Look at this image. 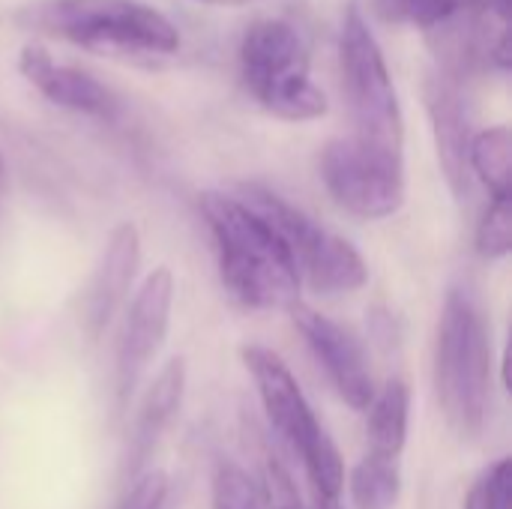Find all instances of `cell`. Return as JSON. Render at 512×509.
<instances>
[{
	"label": "cell",
	"mask_w": 512,
	"mask_h": 509,
	"mask_svg": "<svg viewBox=\"0 0 512 509\" xmlns=\"http://www.w3.org/2000/svg\"><path fill=\"white\" fill-rule=\"evenodd\" d=\"M315 504H312V509H345L342 507V501H321V498H312Z\"/></svg>",
	"instance_id": "4316f807"
},
{
	"label": "cell",
	"mask_w": 512,
	"mask_h": 509,
	"mask_svg": "<svg viewBox=\"0 0 512 509\" xmlns=\"http://www.w3.org/2000/svg\"><path fill=\"white\" fill-rule=\"evenodd\" d=\"M243 360H246V369L252 372V381L258 387L270 426L300 459L330 438L324 426L318 423L312 405L306 402L294 372L285 366L279 354H273L264 345H246Z\"/></svg>",
	"instance_id": "9c48e42d"
},
{
	"label": "cell",
	"mask_w": 512,
	"mask_h": 509,
	"mask_svg": "<svg viewBox=\"0 0 512 509\" xmlns=\"http://www.w3.org/2000/svg\"><path fill=\"white\" fill-rule=\"evenodd\" d=\"M321 177L333 201L357 219H387L405 204V162L354 135L333 138L321 153Z\"/></svg>",
	"instance_id": "52a82bcc"
},
{
	"label": "cell",
	"mask_w": 512,
	"mask_h": 509,
	"mask_svg": "<svg viewBox=\"0 0 512 509\" xmlns=\"http://www.w3.org/2000/svg\"><path fill=\"white\" fill-rule=\"evenodd\" d=\"M18 21L102 57H162L180 48V30L141 0H36Z\"/></svg>",
	"instance_id": "7a4b0ae2"
},
{
	"label": "cell",
	"mask_w": 512,
	"mask_h": 509,
	"mask_svg": "<svg viewBox=\"0 0 512 509\" xmlns=\"http://www.w3.org/2000/svg\"><path fill=\"white\" fill-rule=\"evenodd\" d=\"M3 198H6V159L0 156V210H3Z\"/></svg>",
	"instance_id": "484cf974"
},
{
	"label": "cell",
	"mask_w": 512,
	"mask_h": 509,
	"mask_svg": "<svg viewBox=\"0 0 512 509\" xmlns=\"http://www.w3.org/2000/svg\"><path fill=\"white\" fill-rule=\"evenodd\" d=\"M486 6L507 24L510 21V15H512V0H486Z\"/></svg>",
	"instance_id": "d4e9b609"
},
{
	"label": "cell",
	"mask_w": 512,
	"mask_h": 509,
	"mask_svg": "<svg viewBox=\"0 0 512 509\" xmlns=\"http://www.w3.org/2000/svg\"><path fill=\"white\" fill-rule=\"evenodd\" d=\"M204 3H216V6H249V3H258V0H204Z\"/></svg>",
	"instance_id": "83f0119b"
},
{
	"label": "cell",
	"mask_w": 512,
	"mask_h": 509,
	"mask_svg": "<svg viewBox=\"0 0 512 509\" xmlns=\"http://www.w3.org/2000/svg\"><path fill=\"white\" fill-rule=\"evenodd\" d=\"M288 312H291L297 330L303 333L306 345L324 366L336 393L354 411H366L375 396V381H372V369H369L360 339L348 327L336 324L333 318H327L303 303H294Z\"/></svg>",
	"instance_id": "30bf717a"
},
{
	"label": "cell",
	"mask_w": 512,
	"mask_h": 509,
	"mask_svg": "<svg viewBox=\"0 0 512 509\" xmlns=\"http://www.w3.org/2000/svg\"><path fill=\"white\" fill-rule=\"evenodd\" d=\"M426 108L435 132L438 162L444 168V177L450 189L462 198L471 189V168H468V150H471V117L462 99V90L450 72H432L426 78Z\"/></svg>",
	"instance_id": "4fadbf2b"
},
{
	"label": "cell",
	"mask_w": 512,
	"mask_h": 509,
	"mask_svg": "<svg viewBox=\"0 0 512 509\" xmlns=\"http://www.w3.org/2000/svg\"><path fill=\"white\" fill-rule=\"evenodd\" d=\"M171 306H174V273L168 267H156L144 285L138 288L120 342H117V408L126 411L141 375L165 345L171 327Z\"/></svg>",
	"instance_id": "ba28073f"
},
{
	"label": "cell",
	"mask_w": 512,
	"mask_h": 509,
	"mask_svg": "<svg viewBox=\"0 0 512 509\" xmlns=\"http://www.w3.org/2000/svg\"><path fill=\"white\" fill-rule=\"evenodd\" d=\"M234 198L282 240L300 273V282L306 279L321 294H351L369 282V267L363 255L345 237L330 234L273 189L243 183Z\"/></svg>",
	"instance_id": "5b68a950"
},
{
	"label": "cell",
	"mask_w": 512,
	"mask_h": 509,
	"mask_svg": "<svg viewBox=\"0 0 512 509\" xmlns=\"http://www.w3.org/2000/svg\"><path fill=\"white\" fill-rule=\"evenodd\" d=\"M492 387V339L474 297L453 288L444 300L435 342V390L450 429L471 441L486 426Z\"/></svg>",
	"instance_id": "3957f363"
},
{
	"label": "cell",
	"mask_w": 512,
	"mask_h": 509,
	"mask_svg": "<svg viewBox=\"0 0 512 509\" xmlns=\"http://www.w3.org/2000/svg\"><path fill=\"white\" fill-rule=\"evenodd\" d=\"M183 396H186V360L174 357L162 366V372L156 375V381L150 384V390L141 399V408H138V417L132 426V438H129V450H126V462H123L126 477L141 474V468L153 456L159 438L165 435L171 420L180 414Z\"/></svg>",
	"instance_id": "5bb4252c"
},
{
	"label": "cell",
	"mask_w": 512,
	"mask_h": 509,
	"mask_svg": "<svg viewBox=\"0 0 512 509\" xmlns=\"http://www.w3.org/2000/svg\"><path fill=\"white\" fill-rule=\"evenodd\" d=\"M489 57L498 63V69H510L512 57H510V30H507V27L501 30V36H498L495 48L489 51Z\"/></svg>",
	"instance_id": "cb8c5ba5"
},
{
	"label": "cell",
	"mask_w": 512,
	"mask_h": 509,
	"mask_svg": "<svg viewBox=\"0 0 512 509\" xmlns=\"http://www.w3.org/2000/svg\"><path fill=\"white\" fill-rule=\"evenodd\" d=\"M210 504L213 509H267L261 480L231 459H219L213 468Z\"/></svg>",
	"instance_id": "ac0fdd59"
},
{
	"label": "cell",
	"mask_w": 512,
	"mask_h": 509,
	"mask_svg": "<svg viewBox=\"0 0 512 509\" xmlns=\"http://www.w3.org/2000/svg\"><path fill=\"white\" fill-rule=\"evenodd\" d=\"M165 509H168V507H165Z\"/></svg>",
	"instance_id": "f1b7e54d"
},
{
	"label": "cell",
	"mask_w": 512,
	"mask_h": 509,
	"mask_svg": "<svg viewBox=\"0 0 512 509\" xmlns=\"http://www.w3.org/2000/svg\"><path fill=\"white\" fill-rule=\"evenodd\" d=\"M471 0H381V12L396 21H411L423 30L453 21Z\"/></svg>",
	"instance_id": "ffe728a7"
},
{
	"label": "cell",
	"mask_w": 512,
	"mask_h": 509,
	"mask_svg": "<svg viewBox=\"0 0 512 509\" xmlns=\"http://www.w3.org/2000/svg\"><path fill=\"white\" fill-rule=\"evenodd\" d=\"M339 63H342V84H345L351 120H354V138L381 153L402 156L405 123H402L399 96L384 51L372 36L357 3H351L342 18Z\"/></svg>",
	"instance_id": "8992f818"
},
{
	"label": "cell",
	"mask_w": 512,
	"mask_h": 509,
	"mask_svg": "<svg viewBox=\"0 0 512 509\" xmlns=\"http://www.w3.org/2000/svg\"><path fill=\"white\" fill-rule=\"evenodd\" d=\"M261 489H264V504H267V509H306L303 507L300 492H297L294 477L288 474V468L276 456H267L264 459Z\"/></svg>",
	"instance_id": "7402d4cb"
},
{
	"label": "cell",
	"mask_w": 512,
	"mask_h": 509,
	"mask_svg": "<svg viewBox=\"0 0 512 509\" xmlns=\"http://www.w3.org/2000/svg\"><path fill=\"white\" fill-rule=\"evenodd\" d=\"M477 252L486 261H501L512 252V195L510 198H492L489 210L483 213L477 225Z\"/></svg>",
	"instance_id": "d6986e66"
},
{
	"label": "cell",
	"mask_w": 512,
	"mask_h": 509,
	"mask_svg": "<svg viewBox=\"0 0 512 509\" xmlns=\"http://www.w3.org/2000/svg\"><path fill=\"white\" fill-rule=\"evenodd\" d=\"M465 509H512V462L501 459L492 465L468 492Z\"/></svg>",
	"instance_id": "44dd1931"
},
{
	"label": "cell",
	"mask_w": 512,
	"mask_h": 509,
	"mask_svg": "<svg viewBox=\"0 0 512 509\" xmlns=\"http://www.w3.org/2000/svg\"><path fill=\"white\" fill-rule=\"evenodd\" d=\"M138 264H141L138 228L132 222H120L108 234L102 261L93 270L84 300H81V324L90 339H99L108 330L111 318L117 315V309L123 306V300L132 288Z\"/></svg>",
	"instance_id": "8fae6325"
},
{
	"label": "cell",
	"mask_w": 512,
	"mask_h": 509,
	"mask_svg": "<svg viewBox=\"0 0 512 509\" xmlns=\"http://www.w3.org/2000/svg\"><path fill=\"white\" fill-rule=\"evenodd\" d=\"M18 72L48 102H54L60 108L90 114V117H105V120L117 114V99L99 78H93L87 69L57 63L48 54V48L39 42H27L18 51Z\"/></svg>",
	"instance_id": "7c38bea8"
},
{
	"label": "cell",
	"mask_w": 512,
	"mask_h": 509,
	"mask_svg": "<svg viewBox=\"0 0 512 509\" xmlns=\"http://www.w3.org/2000/svg\"><path fill=\"white\" fill-rule=\"evenodd\" d=\"M201 216L216 240L219 273L234 300L249 309H291L300 303V273L282 240L234 195L204 192Z\"/></svg>",
	"instance_id": "6da1fadb"
},
{
	"label": "cell",
	"mask_w": 512,
	"mask_h": 509,
	"mask_svg": "<svg viewBox=\"0 0 512 509\" xmlns=\"http://www.w3.org/2000/svg\"><path fill=\"white\" fill-rule=\"evenodd\" d=\"M402 495V474L393 459L366 456L351 471V501L357 509H393Z\"/></svg>",
	"instance_id": "e0dca14e"
},
{
	"label": "cell",
	"mask_w": 512,
	"mask_h": 509,
	"mask_svg": "<svg viewBox=\"0 0 512 509\" xmlns=\"http://www.w3.org/2000/svg\"><path fill=\"white\" fill-rule=\"evenodd\" d=\"M240 69L249 93L291 123L327 114L324 90L309 78V42L288 18H258L240 42Z\"/></svg>",
	"instance_id": "277c9868"
},
{
	"label": "cell",
	"mask_w": 512,
	"mask_h": 509,
	"mask_svg": "<svg viewBox=\"0 0 512 509\" xmlns=\"http://www.w3.org/2000/svg\"><path fill=\"white\" fill-rule=\"evenodd\" d=\"M168 477L162 471H147L135 480L117 509H165L168 507Z\"/></svg>",
	"instance_id": "603a6c76"
},
{
	"label": "cell",
	"mask_w": 512,
	"mask_h": 509,
	"mask_svg": "<svg viewBox=\"0 0 512 509\" xmlns=\"http://www.w3.org/2000/svg\"><path fill=\"white\" fill-rule=\"evenodd\" d=\"M468 168L492 192V198L512 195V135L507 126L483 129L471 138Z\"/></svg>",
	"instance_id": "2e32d148"
},
{
	"label": "cell",
	"mask_w": 512,
	"mask_h": 509,
	"mask_svg": "<svg viewBox=\"0 0 512 509\" xmlns=\"http://www.w3.org/2000/svg\"><path fill=\"white\" fill-rule=\"evenodd\" d=\"M366 417V441L369 453L381 459H399L408 441L411 420V387L402 378H390L381 390H375Z\"/></svg>",
	"instance_id": "9a60e30c"
}]
</instances>
